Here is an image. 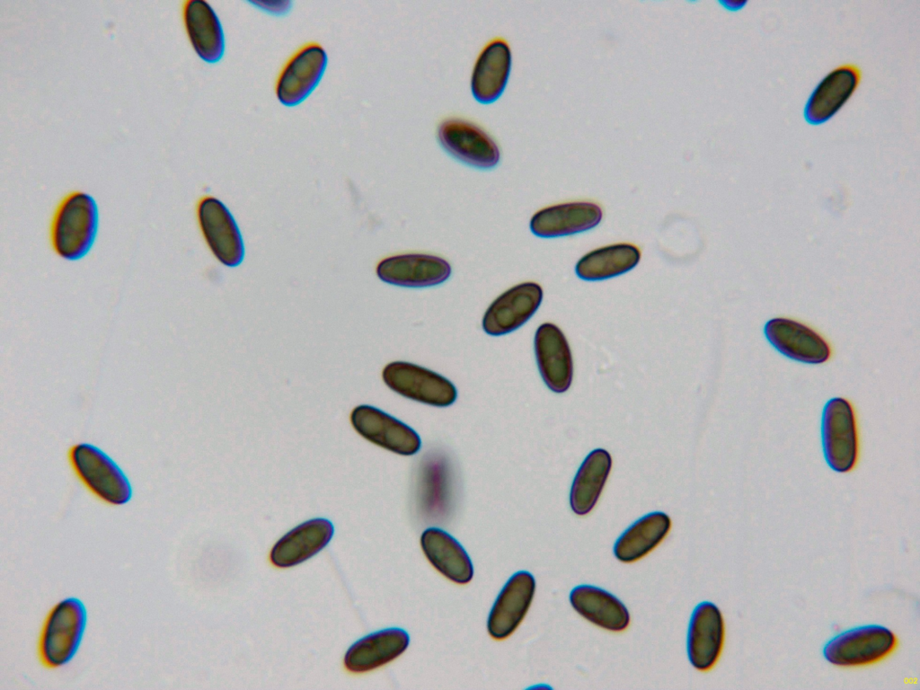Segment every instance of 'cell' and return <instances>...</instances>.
Wrapping results in <instances>:
<instances>
[{
	"label": "cell",
	"mask_w": 920,
	"mask_h": 690,
	"mask_svg": "<svg viewBox=\"0 0 920 690\" xmlns=\"http://www.w3.org/2000/svg\"><path fill=\"white\" fill-rule=\"evenodd\" d=\"M99 211L94 199L76 190L65 196L50 223L49 238L55 253L66 261H78L92 249L98 232Z\"/></svg>",
	"instance_id": "1"
},
{
	"label": "cell",
	"mask_w": 920,
	"mask_h": 690,
	"mask_svg": "<svg viewBox=\"0 0 920 690\" xmlns=\"http://www.w3.org/2000/svg\"><path fill=\"white\" fill-rule=\"evenodd\" d=\"M87 624L84 602L75 597L63 598L47 614L38 640V656L47 668H59L77 653Z\"/></svg>",
	"instance_id": "2"
},
{
	"label": "cell",
	"mask_w": 920,
	"mask_h": 690,
	"mask_svg": "<svg viewBox=\"0 0 920 690\" xmlns=\"http://www.w3.org/2000/svg\"><path fill=\"white\" fill-rule=\"evenodd\" d=\"M72 469L84 486L97 499L111 506L127 504L133 491L121 468L97 447L80 443L68 452Z\"/></svg>",
	"instance_id": "3"
},
{
	"label": "cell",
	"mask_w": 920,
	"mask_h": 690,
	"mask_svg": "<svg viewBox=\"0 0 920 690\" xmlns=\"http://www.w3.org/2000/svg\"><path fill=\"white\" fill-rule=\"evenodd\" d=\"M892 631L879 624L854 627L832 637L823 647L829 663L844 668L877 663L889 656L898 646Z\"/></svg>",
	"instance_id": "4"
},
{
	"label": "cell",
	"mask_w": 920,
	"mask_h": 690,
	"mask_svg": "<svg viewBox=\"0 0 920 690\" xmlns=\"http://www.w3.org/2000/svg\"><path fill=\"white\" fill-rule=\"evenodd\" d=\"M821 438L829 467L837 473L851 472L859 458V435L854 409L847 399L834 397L825 404Z\"/></svg>",
	"instance_id": "5"
},
{
	"label": "cell",
	"mask_w": 920,
	"mask_h": 690,
	"mask_svg": "<svg viewBox=\"0 0 920 690\" xmlns=\"http://www.w3.org/2000/svg\"><path fill=\"white\" fill-rule=\"evenodd\" d=\"M328 56L317 42L297 49L281 67L275 83L278 101L294 107L305 101L321 82L327 67Z\"/></svg>",
	"instance_id": "6"
},
{
	"label": "cell",
	"mask_w": 920,
	"mask_h": 690,
	"mask_svg": "<svg viewBox=\"0 0 920 690\" xmlns=\"http://www.w3.org/2000/svg\"><path fill=\"white\" fill-rule=\"evenodd\" d=\"M437 137L448 155L469 166L491 169L500 162L497 142L470 120L456 117L445 119L438 126Z\"/></svg>",
	"instance_id": "7"
},
{
	"label": "cell",
	"mask_w": 920,
	"mask_h": 690,
	"mask_svg": "<svg viewBox=\"0 0 920 690\" xmlns=\"http://www.w3.org/2000/svg\"><path fill=\"white\" fill-rule=\"evenodd\" d=\"M385 384L408 399L424 404L446 407L457 396L455 385L445 376L405 361L387 364L382 372Z\"/></svg>",
	"instance_id": "8"
},
{
	"label": "cell",
	"mask_w": 920,
	"mask_h": 690,
	"mask_svg": "<svg viewBox=\"0 0 920 690\" xmlns=\"http://www.w3.org/2000/svg\"><path fill=\"white\" fill-rule=\"evenodd\" d=\"M197 218L202 235L214 256L224 265L238 266L244 246L238 226L226 205L212 196L201 198Z\"/></svg>",
	"instance_id": "9"
},
{
	"label": "cell",
	"mask_w": 920,
	"mask_h": 690,
	"mask_svg": "<svg viewBox=\"0 0 920 690\" xmlns=\"http://www.w3.org/2000/svg\"><path fill=\"white\" fill-rule=\"evenodd\" d=\"M350 422L365 439L402 456L416 454L421 446L420 436L411 427L370 405H358L350 413Z\"/></svg>",
	"instance_id": "10"
},
{
	"label": "cell",
	"mask_w": 920,
	"mask_h": 690,
	"mask_svg": "<svg viewBox=\"0 0 920 690\" xmlns=\"http://www.w3.org/2000/svg\"><path fill=\"white\" fill-rule=\"evenodd\" d=\"M725 626L719 607L703 601L693 610L686 635V651L696 670H711L719 660L724 644Z\"/></svg>",
	"instance_id": "11"
},
{
	"label": "cell",
	"mask_w": 920,
	"mask_h": 690,
	"mask_svg": "<svg viewBox=\"0 0 920 690\" xmlns=\"http://www.w3.org/2000/svg\"><path fill=\"white\" fill-rule=\"evenodd\" d=\"M543 300V289L535 282L518 284L495 298L485 311L482 326L492 336L516 331L537 311Z\"/></svg>",
	"instance_id": "12"
},
{
	"label": "cell",
	"mask_w": 920,
	"mask_h": 690,
	"mask_svg": "<svg viewBox=\"0 0 920 690\" xmlns=\"http://www.w3.org/2000/svg\"><path fill=\"white\" fill-rule=\"evenodd\" d=\"M770 344L785 357L806 364H822L832 354L828 342L809 326L788 318H773L764 326Z\"/></svg>",
	"instance_id": "13"
},
{
	"label": "cell",
	"mask_w": 920,
	"mask_h": 690,
	"mask_svg": "<svg viewBox=\"0 0 920 690\" xmlns=\"http://www.w3.org/2000/svg\"><path fill=\"white\" fill-rule=\"evenodd\" d=\"M384 282L404 288H428L445 282L450 264L441 257L426 253H402L386 257L376 269Z\"/></svg>",
	"instance_id": "14"
},
{
	"label": "cell",
	"mask_w": 920,
	"mask_h": 690,
	"mask_svg": "<svg viewBox=\"0 0 920 690\" xmlns=\"http://www.w3.org/2000/svg\"><path fill=\"white\" fill-rule=\"evenodd\" d=\"M861 77L862 72L854 64H843L828 72L806 102L805 120L819 125L833 118L854 93Z\"/></svg>",
	"instance_id": "15"
},
{
	"label": "cell",
	"mask_w": 920,
	"mask_h": 690,
	"mask_svg": "<svg viewBox=\"0 0 920 690\" xmlns=\"http://www.w3.org/2000/svg\"><path fill=\"white\" fill-rule=\"evenodd\" d=\"M535 591L531 573L521 571L506 582L489 614L487 629L495 640L511 635L525 618Z\"/></svg>",
	"instance_id": "16"
},
{
	"label": "cell",
	"mask_w": 920,
	"mask_h": 690,
	"mask_svg": "<svg viewBox=\"0 0 920 690\" xmlns=\"http://www.w3.org/2000/svg\"><path fill=\"white\" fill-rule=\"evenodd\" d=\"M534 349L544 384L554 393L566 392L572 381L573 362L562 330L552 323H542L535 334Z\"/></svg>",
	"instance_id": "17"
},
{
	"label": "cell",
	"mask_w": 920,
	"mask_h": 690,
	"mask_svg": "<svg viewBox=\"0 0 920 690\" xmlns=\"http://www.w3.org/2000/svg\"><path fill=\"white\" fill-rule=\"evenodd\" d=\"M334 534L332 521L323 518L306 520L281 536L272 546L269 559L277 568H290L317 554Z\"/></svg>",
	"instance_id": "18"
},
{
	"label": "cell",
	"mask_w": 920,
	"mask_h": 690,
	"mask_svg": "<svg viewBox=\"0 0 920 690\" xmlns=\"http://www.w3.org/2000/svg\"><path fill=\"white\" fill-rule=\"evenodd\" d=\"M512 53L509 43L497 38L480 51L473 66L470 88L480 103L497 101L503 93L510 75Z\"/></svg>",
	"instance_id": "19"
},
{
	"label": "cell",
	"mask_w": 920,
	"mask_h": 690,
	"mask_svg": "<svg viewBox=\"0 0 920 690\" xmlns=\"http://www.w3.org/2000/svg\"><path fill=\"white\" fill-rule=\"evenodd\" d=\"M602 217L601 208L593 202L561 203L535 212L530 220V230L544 238L566 236L594 228Z\"/></svg>",
	"instance_id": "20"
},
{
	"label": "cell",
	"mask_w": 920,
	"mask_h": 690,
	"mask_svg": "<svg viewBox=\"0 0 920 690\" xmlns=\"http://www.w3.org/2000/svg\"><path fill=\"white\" fill-rule=\"evenodd\" d=\"M410 642L406 631L392 627L369 633L351 644L343 658L345 669L353 674L378 668L402 654Z\"/></svg>",
	"instance_id": "21"
},
{
	"label": "cell",
	"mask_w": 920,
	"mask_h": 690,
	"mask_svg": "<svg viewBox=\"0 0 920 690\" xmlns=\"http://www.w3.org/2000/svg\"><path fill=\"white\" fill-rule=\"evenodd\" d=\"M181 12L187 37L196 54L207 63L218 62L225 54L226 38L213 7L205 0H186Z\"/></svg>",
	"instance_id": "22"
},
{
	"label": "cell",
	"mask_w": 920,
	"mask_h": 690,
	"mask_svg": "<svg viewBox=\"0 0 920 690\" xmlns=\"http://www.w3.org/2000/svg\"><path fill=\"white\" fill-rule=\"evenodd\" d=\"M569 599L580 616L599 628L621 632L630 624V614L624 604L602 588L578 585L571 589Z\"/></svg>",
	"instance_id": "23"
},
{
	"label": "cell",
	"mask_w": 920,
	"mask_h": 690,
	"mask_svg": "<svg viewBox=\"0 0 920 690\" xmlns=\"http://www.w3.org/2000/svg\"><path fill=\"white\" fill-rule=\"evenodd\" d=\"M420 546L430 564L449 580L466 584L473 579L471 559L458 541L446 531L427 528L421 534Z\"/></svg>",
	"instance_id": "24"
},
{
	"label": "cell",
	"mask_w": 920,
	"mask_h": 690,
	"mask_svg": "<svg viewBox=\"0 0 920 690\" xmlns=\"http://www.w3.org/2000/svg\"><path fill=\"white\" fill-rule=\"evenodd\" d=\"M671 528L670 518L662 511L644 515L630 525L616 539L613 552L621 562H635L651 553Z\"/></svg>",
	"instance_id": "25"
},
{
	"label": "cell",
	"mask_w": 920,
	"mask_h": 690,
	"mask_svg": "<svg viewBox=\"0 0 920 690\" xmlns=\"http://www.w3.org/2000/svg\"><path fill=\"white\" fill-rule=\"evenodd\" d=\"M611 467V456L603 448H597L586 456L575 474L570 491V505L575 514L584 516L594 509Z\"/></svg>",
	"instance_id": "26"
},
{
	"label": "cell",
	"mask_w": 920,
	"mask_h": 690,
	"mask_svg": "<svg viewBox=\"0 0 920 690\" xmlns=\"http://www.w3.org/2000/svg\"><path fill=\"white\" fill-rule=\"evenodd\" d=\"M640 260L641 251L637 246L615 243L586 253L577 262L575 270L584 280H603L631 270Z\"/></svg>",
	"instance_id": "27"
},
{
	"label": "cell",
	"mask_w": 920,
	"mask_h": 690,
	"mask_svg": "<svg viewBox=\"0 0 920 690\" xmlns=\"http://www.w3.org/2000/svg\"><path fill=\"white\" fill-rule=\"evenodd\" d=\"M250 3L272 15H283L291 8V2L288 0H256Z\"/></svg>",
	"instance_id": "28"
}]
</instances>
